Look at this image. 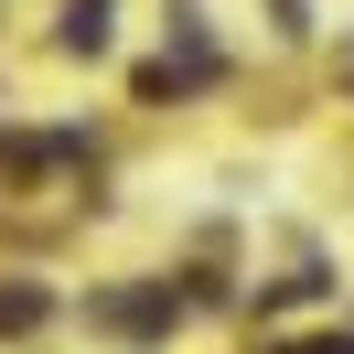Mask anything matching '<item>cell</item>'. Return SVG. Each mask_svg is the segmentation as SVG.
<instances>
[{
  "instance_id": "1",
  "label": "cell",
  "mask_w": 354,
  "mask_h": 354,
  "mask_svg": "<svg viewBox=\"0 0 354 354\" xmlns=\"http://www.w3.org/2000/svg\"><path fill=\"white\" fill-rule=\"evenodd\" d=\"M65 44H75V54L108 44V11H97V0H75V11H65Z\"/></svg>"
},
{
  "instance_id": "2",
  "label": "cell",
  "mask_w": 354,
  "mask_h": 354,
  "mask_svg": "<svg viewBox=\"0 0 354 354\" xmlns=\"http://www.w3.org/2000/svg\"><path fill=\"white\" fill-rule=\"evenodd\" d=\"M22 322H44V290H0V333H22Z\"/></svg>"
}]
</instances>
